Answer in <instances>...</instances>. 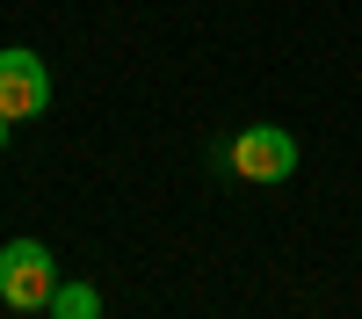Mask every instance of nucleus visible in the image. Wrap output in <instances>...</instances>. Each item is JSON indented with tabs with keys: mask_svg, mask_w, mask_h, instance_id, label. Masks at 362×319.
<instances>
[{
	"mask_svg": "<svg viewBox=\"0 0 362 319\" xmlns=\"http://www.w3.org/2000/svg\"><path fill=\"white\" fill-rule=\"evenodd\" d=\"M58 298V261L44 240H8L0 247V305H15V312H51Z\"/></svg>",
	"mask_w": 362,
	"mask_h": 319,
	"instance_id": "nucleus-1",
	"label": "nucleus"
},
{
	"mask_svg": "<svg viewBox=\"0 0 362 319\" xmlns=\"http://www.w3.org/2000/svg\"><path fill=\"white\" fill-rule=\"evenodd\" d=\"M232 174H247V182H290L297 174V138L290 131H276V124H247L232 138Z\"/></svg>",
	"mask_w": 362,
	"mask_h": 319,
	"instance_id": "nucleus-2",
	"label": "nucleus"
},
{
	"mask_svg": "<svg viewBox=\"0 0 362 319\" xmlns=\"http://www.w3.org/2000/svg\"><path fill=\"white\" fill-rule=\"evenodd\" d=\"M51 109V73H44V58L37 51H0V116L8 124H29V116H44Z\"/></svg>",
	"mask_w": 362,
	"mask_h": 319,
	"instance_id": "nucleus-3",
	"label": "nucleus"
},
{
	"mask_svg": "<svg viewBox=\"0 0 362 319\" xmlns=\"http://www.w3.org/2000/svg\"><path fill=\"white\" fill-rule=\"evenodd\" d=\"M51 319H102V298H95V283H58V298H51Z\"/></svg>",
	"mask_w": 362,
	"mask_h": 319,
	"instance_id": "nucleus-4",
	"label": "nucleus"
},
{
	"mask_svg": "<svg viewBox=\"0 0 362 319\" xmlns=\"http://www.w3.org/2000/svg\"><path fill=\"white\" fill-rule=\"evenodd\" d=\"M0 153H8V116H0Z\"/></svg>",
	"mask_w": 362,
	"mask_h": 319,
	"instance_id": "nucleus-5",
	"label": "nucleus"
}]
</instances>
